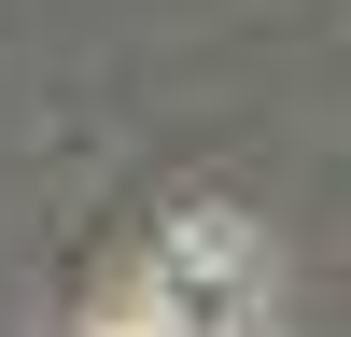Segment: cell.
I'll list each match as a JSON object with an SVG mask.
<instances>
[{"instance_id": "obj_1", "label": "cell", "mask_w": 351, "mask_h": 337, "mask_svg": "<svg viewBox=\"0 0 351 337\" xmlns=\"http://www.w3.org/2000/svg\"><path fill=\"white\" fill-rule=\"evenodd\" d=\"M99 337H169V323H99Z\"/></svg>"}]
</instances>
